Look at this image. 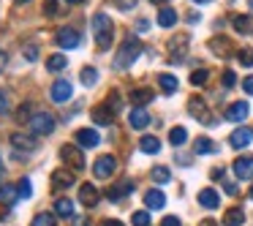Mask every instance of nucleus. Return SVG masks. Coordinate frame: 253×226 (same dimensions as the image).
Segmentation results:
<instances>
[{"label":"nucleus","instance_id":"37998d69","mask_svg":"<svg viewBox=\"0 0 253 226\" xmlns=\"http://www.w3.org/2000/svg\"><path fill=\"white\" fill-rule=\"evenodd\" d=\"M106 106H109V109H112V112H120V106H123V101H120V95H117V93H112V98H109V101H106Z\"/></svg>","mask_w":253,"mask_h":226},{"label":"nucleus","instance_id":"423d86ee","mask_svg":"<svg viewBox=\"0 0 253 226\" xmlns=\"http://www.w3.org/2000/svg\"><path fill=\"white\" fill-rule=\"evenodd\" d=\"M52 101L55 104H66V101H71V95H74V88H71V82L68 79H57L55 85H52Z\"/></svg>","mask_w":253,"mask_h":226},{"label":"nucleus","instance_id":"f704fd0d","mask_svg":"<svg viewBox=\"0 0 253 226\" xmlns=\"http://www.w3.org/2000/svg\"><path fill=\"white\" fill-rule=\"evenodd\" d=\"M131 191H133L131 182H120L117 188H112V191H109V199H123L126 193H131Z\"/></svg>","mask_w":253,"mask_h":226},{"label":"nucleus","instance_id":"7c9ffc66","mask_svg":"<svg viewBox=\"0 0 253 226\" xmlns=\"http://www.w3.org/2000/svg\"><path fill=\"white\" fill-rule=\"evenodd\" d=\"M207 79H210V71H207V68H196V71L191 74V85H193V88H202V85H207Z\"/></svg>","mask_w":253,"mask_h":226},{"label":"nucleus","instance_id":"f257e3e1","mask_svg":"<svg viewBox=\"0 0 253 226\" xmlns=\"http://www.w3.org/2000/svg\"><path fill=\"white\" fill-rule=\"evenodd\" d=\"M90 25H93V39L98 44V49H109L112 39H115V25H112L109 14H95Z\"/></svg>","mask_w":253,"mask_h":226},{"label":"nucleus","instance_id":"864d4df0","mask_svg":"<svg viewBox=\"0 0 253 226\" xmlns=\"http://www.w3.org/2000/svg\"><path fill=\"white\" fill-rule=\"evenodd\" d=\"M66 3H74V6H77V3H82V0H66Z\"/></svg>","mask_w":253,"mask_h":226},{"label":"nucleus","instance_id":"6ab92c4d","mask_svg":"<svg viewBox=\"0 0 253 226\" xmlns=\"http://www.w3.org/2000/svg\"><path fill=\"white\" fill-rule=\"evenodd\" d=\"M155 98V93L150 88H139V90H131V104L133 106H144V104H150V101Z\"/></svg>","mask_w":253,"mask_h":226},{"label":"nucleus","instance_id":"79ce46f5","mask_svg":"<svg viewBox=\"0 0 253 226\" xmlns=\"http://www.w3.org/2000/svg\"><path fill=\"white\" fill-rule=\"evenodd\" d=\"M25 57L33 63L36 57H39V46H36V44H25Z\"/></svg>","mask_w":253,"mask_h":226},{"label":"nucleus","instance_id":"ea45409f","mask_svg":"<svg viewBox=\"0 0 253 226\" xmlns=\"http://www.w3.org/2000/svg\"><path fill=\"white\" fill-rule=\"evenodd\" d=\"M44 14L46 17H55L57 14V0H44Z\"/></svg>","mask_w":253,"mask_h":226},{"label":"nucleus","instance_id":"393cba45","mask_svg":"<svg viewBox=\"0 0 253 226\" xmlns=\"http://www.w3.org/2000/svg\"><path fill=\"white\" fill-rule=\"evenodd\" d=\"M158 85H161V90H164V93H169V95L180 88L177 77H171V74H158Z\"/></svg>","mask_w":253,"mask_h":226},{"label":"nucleus","instance_id":"09e8293b","mask_svg":"<svg viewBox=\"0 0 253 226\" xmlns=\"http://www.w3.org/2000/svg\"><path fill=\"white\" fill-rule=\"evenodd\" d=\"M223 188H226V193H229V196H234V193H237V185H234V182H223Z\"/></svg>","mask_w":253,"mask_h":226},{"label":"nucleus","instance_id":"4468645a","mask_svg":"<svg viewBox=\"0 0 253 226\" xmlns=\"http://www.w3.org/2000/svg\"><path fill=\"white\" fill-rule=\"evenodd\" d=\"M128 126L136 128V131H142V128L150 126V115L142 109V106H136V109H131V115H128Z\"/></svg>","mask_w":253,"mask_h":226},{"label":"nucleus","instance_id":"4be33fe9","mask_svg":"<svg viewBox=\"0 0 253 226\" xmlns=\"http://www.w3.org/2000/svg\"><path fill=\"white\" fill-rule=\"evenodd\" d=\"M242 224H245V213H242L240 207L226 210V215H223V226H242Z\"/></svg>","mask_w":253,"mask_h":226},{"label":"nucleus","instance_id":"c756f323","mask_svg":"<svg viewBox=\"0 0 253 226\" xmlns=\"http://www.w3.org/2000/svg\"><path fill=\"white\" fill-rule=\"evenodd\" d=\"M95 82H98V71H95L93 66L82 68V85H84V88H93Z\"/></svg>","mask_w":253,"mask_h":226},{"label":"nucleus","instance_id":"9d476101","mask_svg":"<svg viewBox=\"0 0 253 226\" xmlns=\"http://www.w3.org/2000/svg\"><path fill=\"white\" fill-rule=\"evenodd\" d=\"M188 112H191L199 123H207V126L212 123V117H210V112H207V104H204L202 98H191V101H188Z\"/></svg>","mask_w":253,"mask_h":226},{"label":"nucleus","instance_id":"4d7b16f0","mask_svg":"<svg viewBox=\"0 0 253 226\" xmlns=\"http://www.w3.org/2000/svg\"><path fill=\"white\" fill-rule=\"evenodd\" d=\"M17 3H30V0H17Z\"/></svg>","mask_w":253,"mask_h":226},{"label":"nucleus","instance_id":"bb28decb","mask_svg":"<svg viewBox=\"0 0 253 226\" xmlns=\"http://www.w3.org/2000/svg\"><path fill=\"white\" fill-rule=\"evenodd\" d=\"M169 142L174 144V147H182V144L188 142V131H185L182 126H174V128L169 131Z\"/></svg>","mask_w":253,"mask_h":226},{"label":"nucleus","instance_id":"2f4dec72","mask_svg":"<svg viewBox=\"0 0 253 226\" xmlns=\"http://www.w3.org/2000/svg\"><path fill=\"white\" fill-rule=\"evenodd\" d=\"M234 30L237 33H248V30H251V17H248V14H240V17H234Z\"/></svg>","mask_w":253,"mask_h":226},{"label":"nucleus","instance_id":"6e6552de","mask_svg":"<svg viewBox=\"0 0 253 226\" xmlns=\"http://www.w3.org/2000/svg\"><path fill=\"white\" fill-rule=\"evenodd\" d=\"M57 46L60 49H77L79 46V33L71 28H60L57 30Z\"/></svg>","mask_w":253,"mask_h":226},{"label":"nucleus","instance_id":"f03ea898","mask_svg":"<svg viewBox=\"0 0 253 226\" xmlns=\"http://www.w3.org/2000/svg\"><path fill=\"white\" fill-rule=\"evenodd\" d=\"M139 52H142V44H139V39H136V36H128V39L123 41V46H120V52H117V57H115V68H117V71H126V68H131L133 60L139 57Z\"/></svg>","mask_w":253,"mask_h":226},{"label":"nucleus","instance_id":"7ed1b4c3","mask_svg":"<svg viewBox=\"0 0 253 226\" xmlns=\"http://www.w3.org/2000/svg\"><path fill=\"white\" fill-rule=\"evenodd\" d=\"M30 131L36 134V136H46V134L55 131V115H49V112H36L33 120L28 123Z\"/></svg>","mask_w":253,"mask_h":226},{"label":"nucleus","instance_id":"c9c22d12","mask_svg":"<svg viewBox=\"0 0 253 226\" xmlns=\"http://www.w3.org/2000/svg\"><path fill=\"white\" fill-rule=\"evenodd\" d=\"M169 177H171V172L166 169V166H155V169H153V180L161 182V185H164V182H169Z\"/></svg>","mask_w":253,"mask_h":226},{"label":"nucleus","instance_id":"1a4fd4ad","mask_svg":"<svg viewBox=\"0 0 253 226\" xmlns=\"http://www.w3.org/2000/svg\"><path fill=\"white\" fill-rule=\"evenodd\" d=\"M74 182H77L74 172H66V169H55V172H52V188H55V191H63V188H71Z\"/></svg>","mask_w":253,"mask_h":226},{"label":"nucleus","instance_id":"f3484780","mask_svg":"<svg viewBox=\"0 0 253 226\" xmlns=\"http://www.w3.org/2000/svg\"><path fill=\"white\" fill-rule=\"evenodd\" d=\"M90 115H93V120L98 123V126H109L112 117H115V112H112L106 104H98V106H93V112H90Z\"/></svg>","mask_w":253,"mask_h":226},{"label":"nucleus","instance_id":"3c124183","mask_svg":"<svg viewBox=\"0 0 253 226\" xmlns=\"http://www.w3.org/2000/svg\"><path fill=\"white\" fill-rule=\"evenodd\" d=\"M104 226H123L120 221H104Z\"/></svg>","mask_w":253,"mask_h":226},{"label":"nucleus","instance_id":"6e6d98bb","mask_svg":"<svg viewBox=\"0 0 253 226\" xmlns=\"http://www.w3.org/2000/svg\"><path fill=\"white\" fill-rule=\"evenodd\" d=\"M153 3H166V0H153Z\"/></svg>","mask_w":253,"mask_h":226},{"label":"nucleus","instance_id":"a18cd8bd","mask_svg":"<svg viewBox=\"0 0 253 226\" xmlns=\"http://www.w3.org/2000/svg\"><path fill=\"white\" fill-rule=\"evenodd\" d=\"M8 106H11V104H8V93H3V90H0V115H6Z\"/></svg>","mask_w":253,"mask_h":226},{"label":"nucleus","instance_id":"20e7f679","mask_svg":"<svg viewBox=\"0 0 253 226\" xmlns=\"http://www.w3.org/2000/svg\"><path fill=\"white\" fill-rule=\"evenodd\" d=\"M60 158L71 166V172H82L84 169V155H82V147H79V144H63Z\"/></svg>","mask_w":253,"mask_h":226},{"label":"nucleus","instance_id":"58836bf2","mask_svg":"<svg viewBox=\"0 0 253 226\" xmlns=\"http://www.w3.org/2000/svg\"><path fill=\"white\" fill-rule=\"evenodd\" d=\"M237 57H240V63H242V66H248V68L253 66V49H242Z\"/></svg>","mask_w":253,"mask_h":226},{"label":"nucleus","instance_id":"9b49d317","mask_svg":"<svg viewBox=\"0 0 253 226\" xmlns=\"http://www.w3.org/2000/svg\"><path fill=\"white\" fill-rule=\"evenodd\" d=\"M234 175L240 180H251L253 177V155H240L234 161Z\"/></svg>","mask_w":253,"mask_h":226},{"label":"nucleus","instance_id":"a211bd4d","mask_svg":"<svg viewBox=\"0 0 253 226\" xmlns=\"http://www.w3.org/2000/svg\"><path fill=\"white\" fill-rule=\"evenodd\" d=\"M144 204H147L150 210H161L166 204V196H164V191H158V188H153V191H147L144 193Z\"/></svg>","mask_w":253,"mask_h":226},{"label":"nucleus","instance_id":"412c9836","mask_svg":"<svg viewBox=\"0 0 253 226\" xmlns=\"http://www.w3.org/2000/svg\"><path fill=\"white\" fill-rule=\"evenodd\" d=\"M11 144H14V147H22L25 153H33V150H36V139L33 136H25V134H11Z\"/></svg>","mask_w":253,"mask_h":226},{"label":"nucleus","instance_id":"8fccbe9b","mask_svg":"<svg viewBox=\"0 0 253 226\" xmlns=\"http://www.w3.org/2000/svg\"><path fill=\"white\" fill-rule=\"evenodd\" d=\"M6 63H8V55H6V52H0V71L6 68Z\"/></svg>","mask_w":253,"mask_h":226},{"label":"nucleus","instance_id":"4c0bfd02","mask_svg":"<svg viewBox=\"0 0 253 226\" xmlns=\"http://www.w3.org/2000/svg\"><path fill=\"white\" fill-rule=\"evenodd\" d=\"M131 224L133 226H150V213L147 210H139V213L131 215Z\"/></svg>","mask_w":253,"mask_h":226},{"label":"nucleus","instance_id":"b1692460","mask_svg":"<svg viewBox=\"0 0 253 226\" xmlns=\"http://www.w3.org/2000/svg\"><path fill=\"white\" fill-rule=\"evenodd\" d=\"M158 25L161 28H174L177 25V11L174 8H161L158 11Z\"/></svg>","mask_w":253,"mask_h":226},{"label":"nucleus","instance_id":"473e14b6","mask_svg":"<svg viewBox=\"0 0 253 226\" xmlns=\"http://www.w3.org/2000/svg\"><path fill=\"white\" fill-rule=\"evenodd\" d=\"M33 115H36V112H33V104H22V106L17 109V120H19V123H30V120H33Z\"/></svg>","mask_w":253,"mask_h":226},{"label":"nucleus","instance_id":"49530a36","mask_svg":"<svg viewBox=\"0 0 253 226\" xmlns=\"http://www.w3.org/2000/svg\"><path fill=\"white\" fill-rule=\"evenodd\" d=\"M161 226H180V218H177V215H166V218L161 221Z\"/></svg>","mask_w":253,"mask_h":226},{"label":"nucleus","instance_id":"c85d7f7f","mask_svg":"<svg viewBox=\"0 0 253 226\" xmlns=\"http://www.w3.org/2000/svg\"><path fill=\"white\" fill-rule=\"evenodd\" d=\"M68 66V60H66V55H52L49 60H46V68H49L52 74H57V71H63V68Z\"/></svg>","mask_w":253,"mask_h":226},{"label":"nucleus","instance_id":"dca6fc26","mask_svg":"<svg viewBox=\"0 0 253 226\" xmlns=\"http://www.w3.org/2000/svg\"><path fill=\"white\" fill-rule=\"evenodd\" d=\"M79 202H82L84 207H95V204H98V188L95 185H82L79 188Z\"/></svg>","mask_w":253,"mask_h":226},{"label":"nucleus","instance_id":"2eb2a0df","mask_svg":"<svg viewBox=\"0 0 253 226\" xmlns=\"http://www.w3.org/2000/svg\"><path fill=\"white\" fill-rule=\"evenodd\" d=\"M199 204H202V207H207V210L220 207V196H218V191H215V188H204V191H199Z\"/></svg>","mask_w":253,"mask_h":226},{"label":"nucleus","instance_id":"ddd939ff","mask_svg":"<svg viewBox=\"0 0 253 226\" xmlns=\"http://www.w3.org/2000/svg\"><path fill=\"white\" fill-rule=\"evenodd\" d=\"M248 101H237V104H231L229 109H226V120H231V123H242L248 117Z\"/></svg>","mask_w":253,"mask_h":226},{"label":"nucleus","instance_id":"72a5a7b5","mask_svg":"<svg viewBox=\"0 0 253 226\" xmlns=\"http://www.w3.org/2000/svg\"><path fill=\"white\" fill-rule=\"evenodd\" d=\"M30 226H55V215L52 213H39V215H33V224Z\"/></svg>","mask_w":253,"mask_h":226},{"label":"nucleus","instance_id":"cd10ccee","mask_svg":"<svg viewBox=\"0 0 253 226\" xmlns=\"http://www.w3.org/2000/svg\"><path fill=\"white\" fill-rule=\"evenodd\" d=\"M55 215H60V218H71V215H74L71 199H57V202H55Z\"/></svg>","mask_w":253,"mask_h":226},{"label":"nucleus","instance_id":"a19ab883","mask_svg":"<svg viewBox=\"0 0 253 226\" xmlns=\"http://www.w3.org/2000/svg\"><path fill=\"white\" fill-rule=\"evenodd\" d=\"M115 6L120 11H131V8H136V0H115Z\"/></svg>","mask_w":253,"mask_h":226},{"label":"nucleus","instance_id":"39448f33","mask_svg":"<svg viewBox=\"0 0 253 226\" xmlns=\"http://www.w3.org/2000/svg\"><path fill=\"white\" fill-rule=\"evenodd\" d=\"M117 172V161L115 155H101L98 161L93 164V175L98 177V180H109L112 175Z\"/></svg>","mask_w":253,"mask_h":226},{"label":"nucleus","instance_id":"5701e85b","mask_svg":"<svg viewBox=\"0 0 253 226\" xmlns=\"http://www.w3.org/2000/svg\"><path fill=\"white\" fill-rule=\"evenodd\" d=\"M139 150L147 155H155V153H161V142L155 136H142L139 139Z\"/></svg>","mask_w":253,"mask_h":226},{"label":"nucleus","instance_id":"e433bc0d","mask_svg":"<svg viewBox=\"0 0 253 226\" xmlns=\"http://www.w3.org/2000/svg\"><path fill=\"white\" fill-rule=\"evenodd\" d=\"M17 191H19V199H30V196H33V185H30L28 177L17 182Z\"/></svg>","mask_w":253,"mask_h":226},{"label":"nucleus","instance_id":"13d9d810","mask_svg":"<svg viewBox=\"0 0 253 226\" xmlns=\"http://www.w3.org/2000/svg\"><path fill=\"white\" fill-rule=\"evenodd\" d=\"M251 199H253V188H251Z\"/></svg>","mask_w":253,"mask_h":226},{"label":"nucleus","instance_id":"5fc2aeb1","mask_svg":"<svg viewBox=\"0 0 253 226\" xmlns=\"http://www.w3.org/2000/svg\"><path fill=\"white\" fill-rule=\"evenodd\" d=\"M193 3H210V0H193Z\"/></svg>","mask_w":253,"mask_h":226},{"label":"nucleus","instance_id":"c03bdc74","mask_svg":"<svg viewBox=\"0 0 253 226\" xmlns=\"http://www.w3.org/2000/svg\"><path fill=\"white\" fill-rule=\"evenodd\" d=\"M234 85H237L234 71H223V88H234Z\"/></svg>","mask_w":253,"mask_h":226},{"label":"nucleus","instance_id":"0eeeda50","mask_svg":"<svg viewBox=\"0 0 253 226\" xmlns=\"http://www.w3.org/2000/svg\"><path fill=\"white\" fill-rule=\"evenodd\" d=\"M253 142V128H248V126H240L234 134L229 136V144L234 150H242V147H248V144Z\"/></svg>","mask_w":253,"mask_h":226},{"label":"nucleus","instance_id":"f8f14e48","mask_svg":"<svg viewBox=\"0 0 253 226\" xmlns=\"http://www.w3.org/2000/svg\"><path fill=\"white\" fill-rule=\"evenodd\" d=\"M74 139H77L79 147H95V144L101 142V136H98V131H95V128H79Z\"/></svg>","mask_w":253,"mask_h":226},{"label":"nucleus","instance_id":"a878e982","mask_svg":"<svg viewBox=\"0 0 253 226\" xmlns=\"http://www.w3.org/2000/svg\"><path fill=\"white\" fill-rule=\"evenodd\" d=\"M193 153H196V155H210V153H215V144H212V139H207V136H199V139H196V144H193Z\"/></svg>","mask_w":253,"mask_h":226},{"label":"nucleus","instance_id":"de8ad7c7","mask_svg":"<svg viewBox=\"0 0 253 226\" xmlns=\"http://www.w3.org/2000/svg\"><path fill=\"white\" fill-rule=\"evenodd\" d=\"M242 88H245V93H248V95H253V77H245Z\"/></svg>","mask_w":253,"mask_h":226},{"label":"nucleus","instance_id":"603ef678","mask_svg":"<svg viewBox=\"0 0 253 226\" xmlns=\"http://www.w3.org/2000/svg\"><path fill=\"white\" fill-rule=\"evenodd\" d=\"M199 226H218V224H215V221H210V218H207V221H202V224H199Z\"/></svg>","mask_w":253,"mask_h":226},{"label":"nucleus","instance_id":"aec40b11","mask_svg":"<svg viewBox=\"0 0 253 226\" xmlns=\"http://www.w3.org/2000/svg\"><path fill=\"white\" fill-rule=\"evenodd\" d=\"M17 199H19L17 185H0V204L11 207V204H17Z\"/></svg>","mask_w":253,"mask_h":226}]
</instances>
